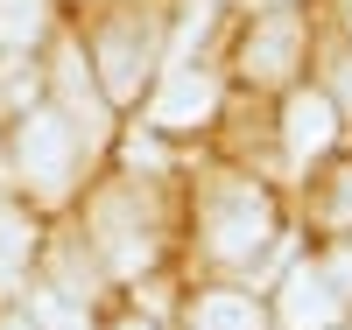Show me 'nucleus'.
<instances>
[{"mask_svg":"<svg viewBox=\"0 0 352 330\" xmlns=\"http://www.w3.org/2000/svg\"><path fill=\"white\" fill-rule=\"evenodd\" d=\"M14 155H21V176L43 197H64L71 190V169H78V127L64 113H28L21 134H14Z\"/></svg>","mask_w":352,"mask_h":330,"instance_id":"obj_1","label":"nucleus"},{"mask_svg":"<svg viewBox=\"0 0 352 330\" xmlns=\"http://www.w3.org/2000/svg\"><path fill=\"white\" fill-rule=\"evenodd\" d=\"M204 232H212V253H226V260H254L261 246H268V197L247 190V183L219 190L212 211H204Z\"/></svg>","mask_w":352,"mask_h":330,"instance_id":"obj_2","label":"nucleus"},{"mask_svg":"<svg viewBox=\"0 0 352 330\" xmlns=\"http://www.w3.org/2000/svg\"><path fill=\"white\" fill-rule=\"evenodd\" d=\"M148 21H113L106 36H99V71H106V92L113 99H134V84H141V64H148Z\"/></svg>","mask_w":352,"mask_h":330,"instance_id":"obj_3","label":"nucleus"},{"mask_svg":"<svg viewBox=\"0 0 352 330\" xmlns=\"http://www.w3.org/2000/svg\"><path fill=\"white\" fill-rule=\"evenodd\" d=\"M296 43H303L296 14H268V21L247 36V78H261V84L289 78V71H296Z\"/></svg>","mask_w":352,"mask_h":330,"instance_id":"obj_4","label":"nucleus"},{"mask_svg":"<svg viewBox=\"0 0 352 330\" xmlns=\"http://www.w3.org/2000/svg\"><path fill=\"white\" fill-rule=\"evenodd\" d=\"M282 316H289V330H324V323L338 316V295H331V274H324V267H296V274H289Z\"/></svg>","mask_w":352,"mask_h":330,"instance_id":"obj_5","label":"nucleus"},{"mask_svg":"<svg viewBox=\"0 0 352 330\" xmlns=\"http://www.w3.org/2000/svg\"><path fill=\"white\" fill-rule=\"evenodd\" d=\"M212 78L204 71H169V84H162V99H155V127H190V119H204L212 113Z\"/></svg>","mask_w":352,"mask_h":330,"instance_id":"obj_6","label":"nucleus"},{"mask_svg":"<svg viewBox=\"0 0 352 330\" xmlns=\"http://www.w3.org/2000/svg\"><path fill=\"white\" fill-rule=\"evenodd\" d=\"M331 148V99L324 92H296L289 99V155L310 162V155H324Z\"/></svg>","mask_w":352,"mask_h":330,"instance_id":"obj_7","label":"nucleus"},{"mask_svg":"<svg viewBox=\"0 0 352 330\" xmlns=\"http://www.w3.org/2000/svg\"><path fill=\"white\" fill-rule=\"evenodd\" d=\"M56 84H64L71 113L85 119V141H92V134L106 127V113H99V99H92V78H85V56H78V49H64V56H56Z\"/></svg>","mask_w":352,"mask_h":330,"instance_id":"obj_8","label":"nucleus"},{"mask_svg":"<svg viewBox=\"0 0 352 330\" xmlns=\"http://www.w3.org/2000/svg\"><path fill=\"white\" fill-rule=\"evenodd\" d=\"M50 28V0H0V49H28Z\"/></svg>","mask_w":352,"mask_h":330,"instance_id":"obj_9","label":"nucleus"},{"mask_svg":"<svg viewBox=\"0 0 352 330\" xmlns=\"http://www.w3.org/2000/svg\"><path fill=\"white\" fill-rule=\"evenodd\" d=\"M106 239H113V267L148 260V225H127V204H106Z\"/></svg>","mask_w":352,"mask_h":330,"instance_id":"obj_10","label":"nucleus"},{"mask_svg":"<svg viewBox=\"0 0 352 330\" xmlns=\"http://www.w3.org/2000/svg\"><path fill=\"white\" fill-rule=\"evenodd\" d=\"M28 218L21 211H0V288H14L21 281V267H28Z\"/></svg>","mask_w":352,"mask_h":330,"instance_id":"obj_11","label":"nucleus"},{"mask_svg":"<svg viewBox=\"0 0 352 330\" xmlns=\"http://www.w3.org/2000/svg\"><path fill=\"white\" fill-rule=\"evenodd\" d=\"M197 330H254V303L247 295H204L197 303Z\"/></svg>","mask_w":352,"mask_h":330,"instance_id":"obj_12","label":"nucleus"},{"mask_svg":"<svg viewBox=\"0 0 352 330\" xmlns=\"http://www.w3.org/2000/svg\"><path fill=\"white\" fill-rule=\"evenodd\" d=\"M28 309H36V330H92V323H85V309H78V303H64L56 288H43Z\"/></svg>","mask_w":352,"mask_h":330,"instance_id":"obj_13","label":"nucleus"},{"mask_svg":"<svg viewBox=\"0 0 352 330\" xmlns=\"http://www.w3.org/2000/svg\"><path fill=\"white\" fill-rule=\"evenodd\" d=\"M324 218H331V225H352V176H338V197H331Z\"/></svg>","mask_w":352,"mask_h":330,"instance_id":"obj_14","label":"nucleus"},{"mask_svg":"<svg viewBox=\"0 0 352 330\" xmlns=\"http://www.w3.org/2000/svg\"><path fill=\"white\" fill-rule=\"evenodd\" d=\"M338 92H345V99H352V64H345V71H338Z\"/></svg>","mask_w":352,"mask_h":330,"instance_id":"obj_15","label":"nucleus"},{"mask_svg":"<svg viewBox=\"0 0 352 330\" xmlns=\"http://www.w3.org/2000/svg\"><path fill=\"white\" fill-rule=\"evenodd\" d=\"M120 330H148V323H120Z\"/></svg>","mask_w":352,"mask_h":330,"instance_id":"obj_16","label":"nucleus"},{"mask_svg":"<svg viewBox=\"0 0 352 330\" xmlns=\"http://www.w3.org/2000/svg\"><path fill=\"white\" fill-rule=\"evenodd\" d=\"M8 330H28V323H8Z\"/></svg>","mask_w":352,"mask_h":330,"instance_id":"obj_17","label":"nucleus"}]
</instances>
